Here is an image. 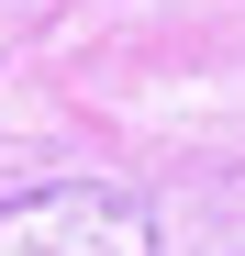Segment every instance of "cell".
I'll return each instance as SVG.
<instances>
[{
  "label": "cell",
  "instance_id": "cell-1",
  "mask_svg": "<svg viewBox=\"0 0 245 256\" xmlns=\"http://www.w3.org/2000/svg\"><path fill=\"white\" fill-rule=\"evenodd\" d=\"M0 256H156V212L112 178H56L0 200Z\"/></svg>",
  "mask_w": 245,
  "mask_h": 256
}]
</instances>
